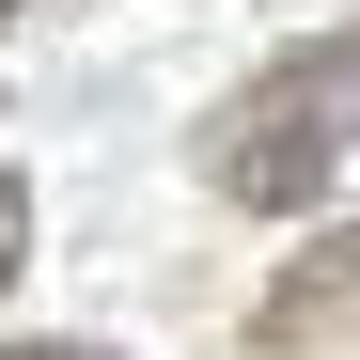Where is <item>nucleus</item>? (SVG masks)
<instances>
[{"label":"nucleus","instance_id":"f257e3e1","mask_svg":"<svg viewBox=\"0 0 360 360\" xmlns=\"http://www.w3.org/2000/svg\"><path fill=\"white\" fill-rule=\"evenodd\" d=\"M345 157H360V32L282 47L266 79H235V94L204 110V188H219V204H251V219L314 204Z\"/></svg>","mask_w":360,"mask_h":360},{"label":"nucleus","instance_id":"f03ea898","mask_svg":"<svg viewBox=\"0 0 360 360\" xmlns=\"http://www.w3.org/2000/svg\"><path fill=\"white\" fill-rule=\"evenodd\" d=\"M251 345L266 360H360V219L314 235V251H282V282L251 297Z\"/></svg>","mask_w":360,"mask_h":360},{"label":"nucleus","instance_id":"7ed1b4c3","mask_svg":"<svg viewBox=\"0 0 360 360\" xmlns=\"http://www.w3.org/2000/svg\"><path fill=\"white\" fill-rule=\"evenodd\" d=\"M16 266H32V188L0 172V282H16Z\"/></svg>","mask_w":360,"mask_h":360},{"label":"nucleus","instance_id":"20e7f679","mask_svg":"<svg viewBox=\"0 0 360 360\" xmlns=\"http://www.w3.org/2000/svg\"><path fill=\"white\" fill-rule=\"evenodd\" d=\"M0 360H110V345H0Z\"/></svg>","mask_w":360,"mask_h":360},{"label":"nucleus","instance_id":"39448f33","mask_svg":"<svg viewBox=\"0 0 360 360\" xmlns=\"http://www.w3.org/2000/svg\"><path fill=\"white\" fill-rule=\"evenodd\" d=\"M0 16H16V0H0Z\"/></svg>","mask_w":360,"mask_h":360}]
</instances>
